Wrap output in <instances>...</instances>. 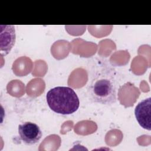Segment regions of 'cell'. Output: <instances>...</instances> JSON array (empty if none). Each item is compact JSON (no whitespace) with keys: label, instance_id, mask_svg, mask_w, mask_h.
Returning <instances> with one entry per match:
<instances>
[{"label":"cell","instance_id":"obj_2","mask_svg":"<svg viewBox=\"0 0 151 151\" xmlns=\"http://www.w3.org/2000/svg\"><path fill=\"white\" fill-rule=\"evenodd\" d=\"M90 97L94 102L111 105L117 100V89L113 76L107 72L100 73L89 84Z\"/></svg>","mask_w":151,"mask_h":151},{"label":"cell","instance_id":"obj_3","mask_svg":"<svg viewBox=\"0 0 151 151\" xmlns=\"http://www.w3.org/2000/svg\"><path fill=\"white\" fill-rule=\"evenodd\" d=\"M18 134L20 139L27 145H33L40 140L42 132L35 123L26 122L18 126Z\"/></svg>","mask_w":151,"mask_h":151},{"label":"cell","instance_id":"obj_1","mask_svg":"<svg viewBox=\"0 0 151 151\" xmlns=\"http://www.w3.org/2000/svg\"><path fill=\"white\" fill-rule=\"evenodd\" d=\"M46 100L51 110L63 115L73 114L80 106L76 93L69 87L58 86L50 89L47 93Z\"/></svg>","mask_w":151,"mask_h":151},{"label":"cell","instance_id":"obj_5","mask_svg":"<svg viewBox=\"0 0 151 151\" xmlns=\"http://www.w3.org/2000/svg\"><path fill=\"white\" fill-rule=\"evenodd\" d=\"M150 106L151 98L142 100L136 106L134 114L139 125L143 129L150 130Z\"/></svg>","mask_w":151,"mask_h":151},{"label":"cell","instance_id":"obj_4","mask_svg":"<svg viewBox=\"0 0 151 151\" xmlns=\"http://www.w3.org/2000/svg\"><path fill=\"white\" fill-rule=\"evenodd\" d=\"M0 29L1 55L5 56L9 53L15 42V26L12 25H1Z\"/></svg>","mask_w":151,"mask_h":151}]
</instances>
